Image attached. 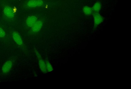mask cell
Returning <instances> with one entry per match:
<instances>
[{
    "instance_id": "9",
    "label": "cell",
    "mask_w": 131,
    "mask_h": 89,
    "mask_svg": "<svg viewBox=\"0 0 131 89\" xmlns=\"http://www.w3.org/2000/svg\"><path fill=\"white\" fill-rule=\"evenodd\" d=\"M83 10L84 14L86 15H90L93 13L92 8L88 6H84Z\"/></svg>"
},
{
    "instance_id": "5",
    "label": "cell",
    "mask_w": 131,
    "mask_h": 89,
    "mask_svg": "<svg viewBox=\"0 0 131 89\" xmlns=\"http://www.w3.org/2000/svg\"><path fill=\"white\" fill-rule=\"evenodd\" d=\"M37 17L36 16H30L27 18L26 20V25L28 27H31L37 22Z\"/></svg>"
},
{
    "instance_id": "8",
    "label": "cell",
    "mask_w": 131,
    "mask_h": 89,
    "mask_svg": "<svg viewBox=\"0 0 131 89\" xmlns=\"http://www.w3.org/2000/svg\"><path fill=\"white\" fill-rule=\"evenodd\" d=\"M13 38L15 42L18 45H21L23 41L20 35L18 33L14 32L13 33Z\"/></svg>"
},
{
    "instance_id": "4",
    "label": "cell",
    "mask_w": 131,
    "mask_h": 89,
    "mask_svg": "<svg viewBox=\"0 0 131 89\" xmlns=\"http://www.w3.org/2000/svg\"><path fill=\"white\" fill-rule=\"evenodd\" d=\"M4 14L9 18H13L14 16V13L12 8L8 6H5L4 9Z\"/></svg>"
},
{
    "instance_id": "6",
    "label": "cell",
    "mask_w": 131,
    "mask_h": 89,
    "mask_svg": "<svg viewBox=\"0 0 131 89\" xmlns=\"http://www.w3.org/2000/svg\"><path fill=\"white\" fill-rule=\"evenodd\" d=\"M12 65V62L10 61H8L6 62L2 68V70L3 73L4 74L8 73L11 69Z\"/></svg>"
},
{
    "instance_id": "3",
    "label": "cell",
    "mask_w": 131,
    "mask_h": 89,
    "mask_svg": "<svg viewBox=\"0 0 131 89\" xmlns=\"http://www.w3.org/2000/svg\"><path fill=\"white\" fill-rule=\"evenodd\" d=\"M43 4L44 2L42 0H30L28 2L27 6L29 7L33 8L40 7Z\"/></svg>"
},
{
    "instance_id": "11",
    "label": "cell",
    "mask_w": 131,
    "mask_h": 89,
    "mask_svg": "<svg viewBox=\"0 0 131 89\" xmlns=\"http://www.w3.org/2000/svg\"><path fill=\"white\" fill-rule=\"evenodd\" d=\"M48 72H50L53 70V68L49 62L47 60L45 61Z\"/></svg>"
},
{
    "instance_id": "12",
    "label": "cell",
    "mask_w": 131,
    "mask_h": 89,
    "mask_svg": "<svg viewBox=\"0 0 131 89\" xmlns=\"http://www.w3.org/2000/svg\"><path fill=\"white\" fill-rule=\"evenodd\" d=\"M6 33L4 30L2 28L0 27V38L4 37Z\"/></svg>"
},
{
    "instance_id": "10",
    "label": "cell",
    "mask_w": 131,
    "mask_h": 89,
    "mask_svg": "<svg viewBox=\"0 0 131 89\" xmlns=\"http://www.w3.org/2000/svg\"><path fill=\"white\" fill-rule=\"evenodd\" d=\"M102 8V4L99 2L96 3L92 8L93 12L98 13Z\"/></svg>"
},
{
    "instance_id": "7",
    "label": "cell",
    "mask_w": 131,
    "mask_h": 89,
    "mask_svg": "<svg viewBox=\"0 0 131 89\" xmlns=\"http://www.w3.org/2000/svg\"><path fill=\"white\" fill-rule=\"evenodd\" d=\"M43 24V23L42 21H37L31 27V31L35 33L39 32L42 28Z\"/></svg>"
},
{
    "instance_id": "2",
    "label": "cell",
    "mask_w": 131,
    "mask_h": 89,
    "mask_svg": "<svg viewBox=\"0 0 131 89\" xmlns=\"http://www.w3.org/2000/svg\"><path fill=\"white\" fill-rule=\"evenodd\" d=\"M93 15L94 19V27L96 28L103 21V17L99 13L94 12Z\"/></svg>"
},
{
    "instance_id": "1",
    "label": "cell",
    "mask_w": 131,
    "mask_h": 89,
    "mask_svg": "<svg viewBox=\"0 0 131 89\" xmlns=\"http://www.w3.org/2000/svg\"><path fill=\"white\" fill-rule=\"evenodd\" d=\"M35 52L39 61L40 68L42 72L44 73L48 72L45 62L42 59L41 55L38 51L35 49Z\"/></svg>"
}]
</instances>
